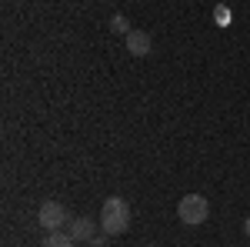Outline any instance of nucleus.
<instances>
[{"mask_svg": "<svg viewBox=\"0 0 250 247\" xmlns=\"http://www.w3.org/2000/svg\"><path fill=\"white\" fill-rule=\"evenodd\" d=\"M100 227L107 230L110 237H117V234H124V230L130 227V207H127L124 197H107L104 201V207H100Z\"/></svg>", "mask_w": 250, "mask_h": 247, "instance_id": "f257e3e1", "label": "nucleus"}, {"mask_svg": "<svg viewBox=\"0 0 250 247\" xmlns=\"http://www.w3.org/2000/svg\"><path fill=\"white\" fill-rule=\"evenodd\" d=\"M67 234H70L77 244H90V241L97 237V221H94V217H74Z\"/></svg>", "mask_w": 250, "mask_h": 247, "instance_id": "39448f33", "label": "nucleus"}, {"mask_svg": "<svg viewBox=\"0 0 250 247\" xmlns=\"http://www.w3.org/2000/svg\"><path fill=\"white\" fill-rule=\"evenodd\" d=\"M77 241L67 234V230H50L47 237H43V247H74Z\"/></svg>", "mask_w": 250, "mask_h": 247, "instance_id": "423d86ee", "label": "nucleus"}, {"mask_svg": "<svg viewBox=\"0 0 250 247\" xmlns=\"http://www.w3.org/2000/svg\"><path fill=\"white\" fill-rule=\"evenodd\" d=\"M213 20H217V27H227L230 23V7L227 3H217L213 7Z\"/></svg>", "mask_w": 250, "mask_h": 247, "instance_id": "6e6552de", "label": "nucleus"}, {"mask_svg": "<svg viewBox=\"0 0 250 247\" xmlns=\"http://www.w3.org/2000/svg\"><path fill=\"white\" fill-rule=\"evenodd\" d=\"M124 44H127V54H134V57H147L154 50V37L147 30H130L124 37Z\"/></svg>", "mask_w": 250, "mask_h": 247, "instance_id": "20e7f679", "label": "nucleus"}, {"mask_svg": "<svg viewBox=\"0 0 250 247\" xmlns=\"http://www.w3.org/2000/svg\"><path fill=\"white\" fill-rule=\"evenodd\" d=\"M37 221H40L43 230H60L67 224V210H63V204H57V201H47V204H40Z\"/></svg>", "mask_w": 250, "mask_h": 247, "instance_id": "7ed1b4c3", "label": "nucleus"}, {"mask_svg": "<svg viewBox=\"0 0 250 247\" xmlns=\"http://www.w3.org/2000/svg\"><path fill=\"white\" fill-rule=\"evenodd\" d=\"M104 244H107V237H104V234H97L94 241H90V247H104Z\"/></svg>", "mask_w": 250, "mask_h": 247, "instance_id": "1a4fd4ad", "label": "nucleus"}, {"mask_svg": "<svg viewBox=\"0 0 250 247\" xmlns=\"http://www.w3.org/2000/svg\"><path fill=\"white\" fill-rule=\"evenodd\" d=\"M110 30H114V34H120V37H127V34H130L127 17H124V14H114V17H110Z\"/></svg>", "mask_w": 250, "mask_h": 247, "instance_id": "0eeeda50", "label": "nucleus"}, {"mask_svg": "<svg viewBox=\"0 0 250 247\" xmlns=\"http://www.w3.org/2000/svg\"><path fill=\"white\" fill-rule=\"evenodd\" d=\"M244 234H247V237H250V217H247V221H244Z\"/></svg>", "mask_w": 250, "mask_h": 247, "instance_id": "9d476101", "label": "nucleus"}, {"mask_svg": "<svg viewBox=\"0 0 250 247\" xmlns=\"http://www.w3.org/2000/svg\"><path fill=\"white\" fill-rule=\"evenodd\" d=\"M177 217H180V224H187V227L207 224V217H210L207 197H204V194H184L180 204H177Z\"/></svg>", "mask_w": 250, "mask_h": 247, "instance_id": "f03ea898", "label": "nucleus"}]
</instances>
